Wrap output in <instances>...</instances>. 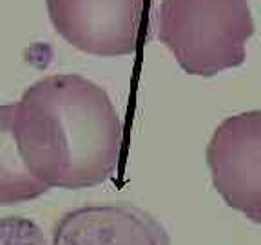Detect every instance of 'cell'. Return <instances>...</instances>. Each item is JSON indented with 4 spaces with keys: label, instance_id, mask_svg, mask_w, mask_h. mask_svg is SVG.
Listing matches in <instances>:
<instances>
[{
    "label": "cell",
    "instance_id": "cell-3",
    "mask_svg": "<svg viewBox=\"0 0 261 245\" xmlns=\"http://www.w3.org/2000/svg\"><path fill=\"white\" fill-rule=\"evenodd\" d=\"M207 163L228 207L261 224V111L221 122L208 142Z\"/></svg>",
    "mask_w": 261,
    "mask_h": 245
},
{
    "label": "cell",
    "instance_id": "cell-2",
    "mask_svg": "<svg viewBox=\"0 0 261 245\" xmlns=\"http://www.w3.org/2000/svg\"><path fill=\"white\" fill-rule=\"evenodd\" d=\"M158 40L189 75L214 77L245 62L254 35L249 0H162Z\"/></svg>",
    "mask_w": 261,
    "mask_h": 245
},
{
    "label": "cell",
    "instance_id": "cell-6",
    "mask_svg": "<svg viewBox=\"0 0 261 245\" xmlns=\"http://www.w3.org/2000/svg\"><path fill=\"white\" fill-rule=\"evenodd\" d=\"M15 104L0 106V205L35 200L49 187L31 175L20 155L13 129Z\"/></svg>",
    "mask_w": 261,
    "mask_h": 245
},
{
    "label": "cell",
    "instance_id": "cell-7",
    "mask_svg": "<svg viewBox=\"0 0 261 245\" xmlns=\"http://www.w3.org/2000/svg\"><path fill=\"white\" fill-rule=\"evenodd\" d=\"M0 245H47L42 229L25 218H0Z\"/></svg>",
    "mask_w": 261,
    "mask_h": 245
},
{
    "label": "cell",
    "instance_id": "cell-4",
    "mask_svg": "<svg viewBox=\"0 0 261 245\" xmlns=\"http://www.w3.org/2000/svg\"><path fill=\"white\" fill-rule=\"evenodd\" d=\"M49 18L64 40L96 57L133 55L143 0H45Z\"/></svg>",
    "mask_w": 261,
    "mask_h": 245
},
{
    "label": "cell",
    "instance_id": "cell-1",
    "mask_svg": "<svg viewBox=\"0 0 261 245\" xmlns=\"http://www.w3.org/2000/svg\"><path fill=\"white\" fill-rule=\"evenodd\" d=\"M13 129L28 169L49 189L103 184L122 156L118 111L80 75H51L29 86L15 104Z\"/></svg>",
    "mask_w": 261,
    "mask_h": 245
},
{
    "label": "cell",
    "instance_id": "cell-5",
    "mask_svg": "<svg viewBox=\"0 0 261 245\" xmlns=\"http://www.w3.org/2000/svg\"><path fill=\"white\" fill-rule=\"evenodd\" d=\"M51 245H171L158 220L135 205H86L53 229Z\"/></svg>",
    "mask_w": 261,
    "mask_h": 245
}]
</instances>
